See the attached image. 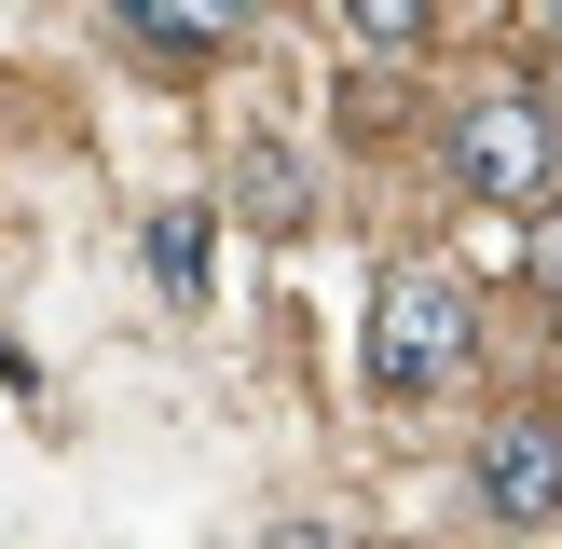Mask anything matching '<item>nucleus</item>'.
<instances>
[{
  "label": "nucleus",
  "mask_w": 562,
  "mask_h": 549,
  "mask_svg": "<svg viewBox=\"0 0 562 549\" xmlns=\"http://www.w3.org/2000/svg\"><path fill=\"white\" fill-rule=\"evenodd\" d=\"M481 316H467V274L453 261H398L371 289V399H439L467 371Z\"/></svg>",
  "instance_id": "nucleus-1"
},
{
  "label": "nucleus",
  "mask_w": 562,
  "mask_h": 549,
  "mask_svg": "<svg viewBox=\"0 0 562 549\" xmlns=\"http://www.w3.org/2000/svg\"><path fill=\"white\" fill-rule=\"evenodd\" d=\"M453 179L481 192V206H549V179H562L549 110H536V97H481V110L453 124Z\"/></svg>",
  "instance_id": "nucleus-2"
},
{
  "label": "nucleus",
  "mask_w": 562,
  "mask_h": 549,
  "mask_svg": "<svg viewBox=\"0 0 562 549\" xmlns=\"http://www.w3.org/2000/svg\"><path fill=\"white\" fill-rule=\"evenodd\" d=\"M467 481H481L494 522H549V508H562V412H494Z\"/></svg>",
  "instance_id": "nucleus-3"
},
{
  "label": "nucleus",
  "mask_w": 562,
  "mask_h": 549,
  "mask_svg": "<svg viewBox=\"0 0 562 549\" xmlns=\"http://www.w3.org/2000/svg\"><path fill=\"white\" fill-rule=\"evenodd\" d=\"M234 206L261 220V234H302V220H316V179H302V152H234Z\"/></svg>",
  "instance_id": "nucleus-4"
},
{
  "label": "nucleus",
  "mask_w": 562,
  "mask_h": 549,
  "mask_svg": "<svg viewBox=\"0 0 562 549\" xmlns=\"http://www.w3.org/2000/svg\"><path fill=\"white\" fill-rule=\"evenodd\" d=\"M124 27H137L151 55H220V42L247 27V0H124Z\"/></svg>",
  "instance_id": "nucleus-5"
},
{
  "label": "nucleus",
  "mask_w": 562,
  "mask_h": 549,
  "mask_svg": "<svg viewBox=\"0 0 562 549\" xmlns=\"http://www.w3.org/2000/svg\"><path fill=\"white\" fill-rule=\"evenodd\" d=\"M151 289L165 302H206V206H165L151 220Z\"/></svg>",
  "instance_id": "nucleus-6"
},
{
  "label": "nucleus",
  "mask_w": 562,
  "mask_h": 549,
  "mask_svg": "<svg viewBox=\"0 0 562 549\" xmlns=\"http://www.w3.org/2000/svg\"><path fill=\"white\" fill-rule=\"evenodd\" d=\"M329 14H344V42H371V55H412L439 27V0H329Z\"/></svg>",
  "instance_id": "nucleus-7"
},
{
  "label": "nucleus",
  "mask_w": 562,
  "mask_h": 549,
  "mask_svg": "<svg viewBox=\"0 0 562 549\" xmlns=\"http://www.w3.org/2000/svg\"><path fill=\"white\" fill-rule=\"evenodd\" d=\"M536 289H562V206L536 220Z\"/></svg>",
  "instance_id": "nucleus-8"
},
{
  "label": "nucleus",
  "mask_w": 562,
  "mask_h": 549,
  "mask_svg": "<svg viewBox=\"0 0 562 549\" xmlns=\"http://www.w3.org/2000/svg\"><path fill=\"white\" fill-rule=\"evenodd\" d=\"M549 14H562V0H549Z\"/></svg>",
  "instance_id": "nucleus-9"
}]
</instances>
